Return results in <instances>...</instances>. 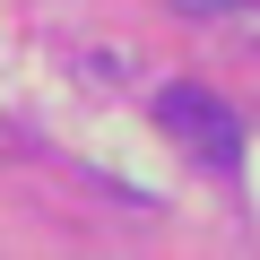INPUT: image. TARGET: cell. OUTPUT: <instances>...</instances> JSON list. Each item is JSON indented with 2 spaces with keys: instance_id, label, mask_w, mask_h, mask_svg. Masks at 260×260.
I'll return each mask as SVG.
<instances>
[{
  "instance_id": "obj_1",
  "label": "cell",
  "mask_w": 260,
  "mask_h": 260,
  "mask_svg": "<svg viewBox=\"0 0 260 260\" xmlns=\"http://www.w3.org/2000/svg\"><path fill=\"white\" fill-rule=\"evenodd\" d=\"M156 121L174 130V139H182V148H191L200 165H217V174H225V165L243 156V121H234V113H225V104H217V95H208L200 78H174V87L156 95Z\"/></svg>"
},
{
  "instance_id": "obj_2",
  "label": "cell",
  "mask_w": 260,
  "mask_h": 260,
  "mask_svg": "<svg viewBox=\"0 0 260 260\" xmlns=\"http://www.w3.org/2000/svg\"><path fill=\"white\" fill-rule=\"evenodd\" d=\"M182 9H200V18H217V9H225V0H182Z\"/></svg>"
}]
</instances>
